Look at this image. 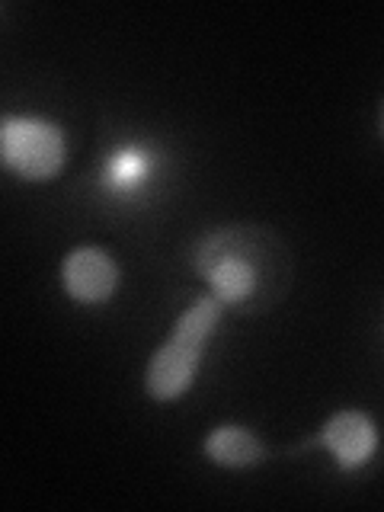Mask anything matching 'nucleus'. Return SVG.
Here are the masks:
<instances>
[{
	"mask_svg": "<svg viewBox=\"0 0 384 512\" xmlns=\"http://www.w3.org/2000/svg\"><path fill=\"white\" fill-rule=\"evenodd\" d=\"M196 272L224 311L263 314L292 285V253L285 240L260 224H231L208 234L196 250Z\"/></svg>",
	"mask_w": 384,
	"mask_h": 512,
	"instance_id": "obj_1",
	"label": "nucleus"
},
{
	"mask_svg": "<svg viewBox=\"0 0 384 512\" xmlns=\"http://www.w3.org/2000/svg\"><path fill=\"white\" fill-rule=\"evenodd\" d=\"M119 263L103 247H74L61 263V282L77 304H103L116 295Z\"/></svg>",
	"mask_w": 384,
	"mask_h": 512,
	"instance_id": "obj_5",
	"label": "nucleus"
},
{
	"mask_svg": "<svg viewBox=\"0 0 384 512\" xmlns=\"http://www.w3.org/2000/svg\"><path fill=\"white\" fill-rule=\"evenodd\" d=\"M311 445L327 448L340 471H359L378 452V426L372 416L362 410H340L301 448H311Z\"/></svg>",
	"mask_w": 384,
	"mask_h": 512,
	"instance_id": "obj_4",
	"label": "nucleus"
},
{
	"mask_svg": "<svg viewBox=\"0 0 384 512\" xmlns=\"http://www.w3.org/2000/svg\"><path fill=\"white\" fill-rule=\"evenodd\" d=\"M0 160L16 176L29 183L55 180L68 160V141L58 122L39 116H13L0 119Z\"/></svg>",
	"mask_w": 384,
	"mask_h": 512,
	"instance_id": "obj_3",
	"label": "nucleus"
},
{
	"mask_svg": "<svg viewBox=\"0 0 384 512\" xmlns=\"http://www.w3.org/2000/svg\"><path fill=\"white\" fill-rule=\"evenodd\" d=\"M202 455L224 471H247L266 461V445L253 429L224 423L215 426L202 442Z\"/></svg>",
	"mask_w": 384,
	"mask_h": 512,
	"instance_id": "obj_6",
	"label": "nucleus"
},
{
	"mask_svg": "<svg viewBox=\"0 0 384 512\" xmlns=\"http://www.w3.org/2000/svg\"><path fill=\"white\" fill-rule=\"evenodd\" d=\"M221 314L224 304L215 295H199L176 317L170 336L151 352L148 368H144V391L151 400L170 404L192 388L202 365V352L218 330Z\"/></svg>",
	"mask_w": 384,
	"mask_h": 512,
	"instance_id": "obj_2",
	"label": "nucleus"
},
{
	"mask_svg": "<svg viewBox=\"0 0 384 512\" xmlns=\"http://www.w3.org/2000/svg\"><path fill=\"white\" fill-rule=\"evenodd\" d=\"M381 138H384V106H381Z\"/></svg>",
	"mask_w": 384,
	"mask_h": 512,
	"instance_id": "obj_7",
	"label": "nucleus"
}]
</instances>
